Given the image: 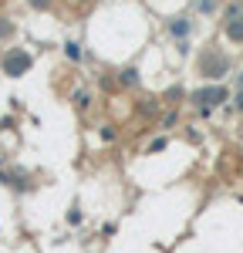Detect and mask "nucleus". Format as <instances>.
<instances>
[{
    "label": "nucleus",
    "instance_id": "1",
    "mask_svg": "<svg viewBox=\"0 0 243 253\" xmlns=\"http://www.w3.org/2000/svg\"><path fill=\"white\" fill-rule=\"evenodd\" d=\"M31 64H34V54H31V51H24V47H10V51L0 58V71H3L7 78H20V75L31 71Z\"/></svg>",
    "mask_w": 243,
    "mask_h": 253
},
{
    "label": "nucleus",
    "instance_id": "2",
    "mask_svg": "<svg viewBox=\"0 0 243 253\" xmlns=\"http://www.w3.org/2000/svg\"><path fill=\"white\" fill-rule=\"evenodd\" d=\"M193 101L206 112V108H213V105H223V101H226V88H202V91L193 95Z\"/></svg>",
    "mask_w": 243,
    "mask_h": 253
},
{
    "label": "nucleus",
    "instance_id": "3",
    "mask_svg": "<svg viewBox=\"0 0 243 253\" xmlns=\"http://www.w3.org/2000/svg\"><path fill=\"white\" fill-rule=\"evenodd\" d=\"M223 71H226V61H216V58H213V61H209V58H206V61H202V75H206V78H220V75H223Z\"/></svg>",
    "mask_w": 243,
    "mask_h": 253
},
{
    "label": "nucleus",
    "instance_id": "4",
    "mask_svg": "<svg viewBox=\"0 0 243 253\" xmlns=\"http://www.w3.org/2000/svg\"><path fill=\"white\" fill-rule=\"evenodd\" d=\"M223 20L230 24V20H243V0H233V3H226V10H223Z\"/></svg>",
    "mask_w": 243,
    "mask_h": 253
},
{
    "label": "nucleus",
    "instance_id": "5",
    "mask_svg": "<svg viewBox=\"0 0 243 253\" xmlns=\"http://www.w3.org/2000/svg\"><path fill=\"white\" fill-rule=\"evenodd\" d=\"M226 38L230 41H243V20H230V24H226Z\"/></svg>",
    "mask_w": 243,
    "mask_h": 253
},
{
    "label": "nucleus",
    "instance_id": "6",
    "mask_svg": "<svg viewBox=\"0 0 243 253\" xmlns=\"http://www.w3.org/2000/svg\"><path fill=\"white\" fill-rule=\"evenodd\" d=\"M189 27H193L189 20H172V24H169V34H176V38H186V34H189Z\"/></svg>",
    "mask_w": 243,
    "mask_h": 253
},
{
    "label": "nucleus",
    "instance_id": "7",
    "mask_svg": "<svg viewBox=\"0 0 243 253\" xmlns=\"http://www.w3.org/2000/svg\"><path fill=\"white\" fill-rule=\"evenodd\" d=\"M14 31H17V27H14V20H10V17H0V41H10V38H14Z\"/></svg>",
    "mask_w": 243,
    "mask_h": 253
},
{
    "label": "nucleus",
    "instance_id": "8",
    "mask_svg": "<svg viewBox=\"0 0 243 253\" xmlns=\"http://www.w3.org/2000/svg\"><path fill=\"white\" fill-rule=\"evenodd\" d=\"M119 81L122 84H139V71H135V68H125V71L119 75Z\"/></svg>",
    "mask_w": 243,
    "mask_h": 253
},
{
    "label": "nucleus",
    "instance_id": "9",
    "mask_svg": "<svg viewBox=\"0 0 243 253\" xmlns=\"http://www.w3.org/2000/svg\"><path fill=\"white\" fill-rule=\"evenodd\" d=\"M64 54H68L71 61H81V47L78 44H64Z\"/></svg>",
    "mask_w": 243,
    "mask_h": 253
},
{
    "label": "nucleus",
    "instance_id": "10",
    "mask_svg": "<svg viewBox=\"0 0 243 253\" xmlns=\"http://www.w3.org/2000/svg\"><path fill=\"white\" fill-rule=\"evenodd\" d=\"M75 101H78V108H88V105H91V95H88V91H78Z\"/></svg>",
    "mask_w": 243,
    "mask_h": 253
},
{
    "label": "nucleus",
    "instance_id": "11",
    "mask_svg": "<svg viewBox=\"0 0 243 253\" xmlns=\"http://www.w3.org/2000/svg\"><path fill=\"white\" fill-rule=\"evenodd\" d=\"M68 223H71V226H78V223H81V210L71 206V210H68Z\"/></svg>",
    "mask_w": 243,
    "mask_h": 253
},
{
    "label": "nucleus",
    "instance_id": "12",
    "mask_svg": "<svg viewBox=\"0 0 243 253\" xmlns=\"http://www.w3.org/2000/svg\"><path fill=\"white\" fill-rule=\"evenodd\" d=\"M196 7L206 14V10H213V7H216V0H196Z\"/></svg>",
    "mask_w": 243,
    "mask_h": 253
},
{
    "label": "nucleus",
    "instance_id": "13",
    "mask_svg": "<svg viewBox=\"0 0 243 253\" xmlns=\"http://www.w3.org/2000/svg\"><path fill=\"white\" fill-rule=\"evenodd\" d=\"M101 138L112 142V138H115V128H112V125H101Z\"/></svg>",
    "mask_w": 243,
    "mask_h": 253
},
{
    "label": "nucleus",
    "instance_id": "14",
    "mask_svg": "<svg viewBox=\"0 0 243 253\" xmlns=\"http://www.w3.org/2000/svg\"><path fill=\"white\" fill-rule=\"evenodd\" d=\"M159 149H165V138H156V142L149 145V152H159Z\"/></svg>",
    "mask_w": 243,
    "mask_h": 253
},
{
    "label": "nucleus",
    "instance_id": "15",
    "mask_svg": "<svg viewBox=\"0 0 243 253\" xmlns=\"http://www.w3.org/2000/svg\"><path fill=\"white\" fill-rule=\"evenodd\" d=\"M47 3H51V0H31V7H34V10H44Z\"/></svg>",
    "mask_w": 243,
    "mask_h": 253
},
{
    "label": "nucleus",
    "instance_id": "16",
    "mask_svg": "<svg viewBox=\"0 0 243 253\" xmlns=\"http://www.w3.org/2000/svg\"><path fill=\"white\" fill-rule=\"evenodd\" d=\"M237 105H240V112H243V91H240V98H237Z\"/></svg>",
    "mask_w": 243,
    "mask_h": 253
}]
</instances>
